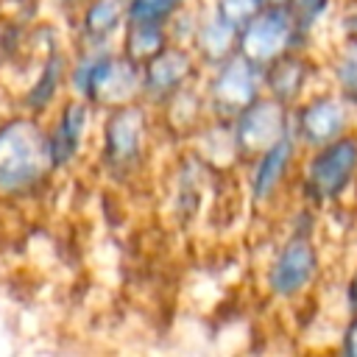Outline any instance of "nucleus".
Listing matches in <instances>:
<instances>
[{
    "label": "nucleus",
    "mask_w": 357,
    "mask_h": 357,
    "mask_svg": "<svg viewBox=\"0 0 357 357\" xmlns=\"http://www.w3.org/2000/svg\"><path fill=\"white\" fill-rule=\"evenodd\" d=\"M262 6H265V0H218L215 11L240 31Z\"/></svg>",
    "instance_id": "obj_20"
},
{
    "label": "nucleus",
    "mask_w": 357,
    "mask_h": 357,
    "mask_svg": "<svg viewBox=\"0 0 357 357\" xmlns=\"http://www.w3.org/2000/svg\"><path fill=\"white\" fill-rule=\"evenodd\" d=\"M298 22L293 17V11L287 8V3H273V6H262L243 28H240V39H237V50L251 59L259 67H268L273 59L284 56L287 50H293V39H296Z\"/></svg>",
    "instance_id": "obj_2"
},
{
    "label": "nucleus",
    "mask_w": 357,
    "mask_h": 357,
    "mask_svg": "<svg viewBox=\"0 0 357 357\" xmlns=\"http://www.w3.org/2000/svg\"><path fill=\"white\" fill-rule=\"evenodd\" d=\"M237 39H240V31L231 22H226L218 11L209 14L195 31V47L212 64H220L223 59H229L237 50Z\"/></svg>",
    "instance_id": "obj_14"
},
{
    "label": "nucleus",
    "mask_w": 357,
    "mask_h": 357,
    "mask_svg": "<svg viewBox=\"0 0 357 357\" xmlns=\"http://www.w3.org/2000/svg\"><path fill=\"white\" fill-rule=\"evenodd\" d=\"M326 3L329 0H287V8L293 11V17H296V22L301 28V25H312L324 14Z\"/></svg>",
    "instance_id": "obj_22"
},
{
    "label": "nucleus",
    "mask_w": 357,
    "mask_h": 357,
    "mask_svg": "<svg viewBox=\"0 0 357 357\" xmlns=\"http://www.w3.org/2000/svg\"><path fill=\"white\" fill-rule=\"evenodd\" d=\"M337 81L346 95L357 98V42H351L337 61Z\"/></svg>",
    "instance_id": "obj_21"
},
{
    "label": "nucleus",
    "mask_w": 357,
    "mask_h": 357,
    "mask_svg": "<svg viewBox=\"0 0 357 357\" xmlns=\"http://www.w3.org/2000/svg\"><path fill=\"white\" fill-rule=\"evenodd\" d=\"M354 170H357V139L343 134L318 148V153L307 167V187L318 201L335 198L354 178Z\"/></svg>",
    "instance_id": "obj_4"
},
{
    "label": "nucleus",
    "mask_w": 357,
    "mask_h": 357,
    "mask_svg": "<svg viewBox=\"0 0 357 357\" xmlns=\"http://www.w3.org/2000/svg\"><path fill=\"white\" fill-rule=\"evenodd\" d=\"M192 75V56L181 45H167L142 64V92L151 98H173Z\"/></svg>",
    "instance_id": "obj_10"
},
{
    "label": "nucleus",
    "mask_w": 357,
    "mask_h": 357,
    "mask_svg": "<svg viewBox=\"0 0 357 357\" xmlns=\"http://www.w3.org/2000/svg\"><path fill=\"white\" fill-rule=\"evenodd\" d=\"M112 53L103 47H95V50H86L78 61H75V67H73V86H75V92H78V98H86L89 100V92H92V86H95V78H98V73L103 70V64H106V59H109Z\"/></svg>",
    "instance_id": "obj_18"
},
{
    "label": "nucleus",
    "mask_w": 357,
    "mask_h": 357,
    "mask_svg": "<svg viewBox=\"0 0 357 357\" xmlns=\"http://www.w3.org/2000/svg\"><path fill=\"white\" fill-rule=\"evenodd\" d=\"M61 70H64V67H61V56L53 53V56L45 61V70H42L39 84H33L31 92H28V98H25L28 109H45V106L53 100L56 86H59V81H61Z\"/></svg>",
    "instance_id": "obj_19"
},
{
    "label": "nucleus",
    "mask_w": 357,
    "mask_h": 357,
    "mask_svg": "<svg viewBox=\"0 0 357 357\" xmlns=\"http://www.w3.org/2000/svg\"><path fill=\"white\" fill-rule=\"evenodd\" d=\"M167 47V25L156 22H126V45L123 53L137 64H145L159 50Z\"/></svg>",
    "instance_id": "obj_16"
},
{
    "label": "nucleus",
    "mask_w": 357,
    "mask_h": 357,
    "mask_svg": "<svg viewBox=\"0 0 357 357\" xmlns=\"http://www.w3.org/2000/svg\"><path fill=\"white\" fill-rule=\"evenodd\" d=\"M293 162V137L290 131L273 142L271 148H265L259 156H257V165H254V176H251V192L257 201H265L268 195L276 192V187L284 181L287 176V167Z\"/></svg>",
    "instance_id": "obj_12"
},
{
    "label": "nucleus",
    "mask_w": 357,
    "mask_h": 357,
    "mask_svg": "<svg viewBox=\"0 0 357 357\" xmlns=\"http://www.w3.org/2000/svg\"><path fill=\"white\" fill-rule=\"evenodd\" d=\"M139 92H142V64H137L126 53L123 56L112 53L95 78L89 100H95L106 109H114V106L131 103Z\"/></svg>",
    "instance_id": "obj_9"
},
{
    "label": "nucleus",
    "mask_w": 357,
    "mask_h": 357,
    "mask_svg": "<svg viewBox=\"0 0 357 357\" xmlns=\"http://www.w3.org/2000/svg\"><path fill=\"white\" fill-rule=\"evenodd\" d=\"M262 81L271 89V95L276 100H282L284 106L293 103L307 81V61L301 56H296L293 50H287L284 56L273 59L268 67H262Z\"/></svg>",
    "instance_id": "obj_13"
},
{
    "label": "nucleus",
    "mask_w": 357,
    "mask_h": 357,
    "mask_svg": "<svg viewBox=\"0 0 357 357\" xmlns=\"http://www.w3.org/2000/svg\"><path fill=\"white\" fill-rule=\"evenodd\" d=\"M343 349L351 354V357H357V318L349 324V329H346V337H343Z\"/></svg>",
    "instance_id": "obj_23"
},
{
    "label": "nucleus",
    "mask_w": 357,
    "mask_h": 357,
    "mask_svg": "<svg viewBox=\"0 0 357 357\" xmlns=\"http://www.w3.org/2000/svg\"><path fill=\"white\" fill-rule=\"evenodd\" d=\"M315 268H318V257H315L310 237L296 234L276 254V259L268 271V287L273 296L290 298L310 284V279L315 276Z\"/></svg>",
    "instance_id": "obj_6"
},
{
    "label": "nucleus",
    "mask_w": 357,
    "mask_h": 357,
    "mask_svg": "<svg viewBox=\"0 0 357 357\" xmlns=\"http://www.w3.org/2000/svg\"><path fill=\"white\" fill-rule=\"evenodd\" d=\"M128 22V0H86L84 8V33L95 45H106V39Z\"/></svg>",
    "instance_id": "obj_15"
},
{
    "label": "nucleus",
    "mask_w": 357,
    "mask_h": 357,
    "mask_svg": "<svg viewBox=\"0 0 357 357\" xmlns=\"http://www.w3.org/2000/svg\"><path fill=\"white\" fill-rule=\"evenodd\" d=\"M273 3H287V0H265V6H273Z\"/></svg>",
    "instance_id": "obj_25"
},
{
    "label": "nucleus",
    "mask_w": 357,
    "mask_h": 357,
    "mask_svg": "<svg viewBox=\"0 0 357 357\" xmlns=\"http://www.w3.org/2000/svg\"><path fill=\"white\" fill-rule=\"evenodd\" d=\"M145 142V112L134 103L114 106L103 128V153L112 165H131Z\"/></svg>",
    "instance_id": "obj_7"
},
{
    "label": "nucleus",
    "mask_w": 357,
    "mask_h": 357,
    "mask_svg": "<svg viewBox=\"0 0 357 357\" xmlns=\"http://www.w3.org/2000/svg\"><path fill=\"white\" fill-rule=\"evenodd\" d=\"M346 293H349V307H351V310H354V315H357V273L351 276V282H349V290H346Z\"/></svg>",
    "instance_id": "obj_24"
},
{
    "label": "nucleus",
    "mask_w": 357,
    "mask_h": 357,
    "mask_svg": "<svg viewBox=\"0 0 357 357\" xmlns=\"http://www.w3.org/2000/svg\"><path fill=\"white\" fill-rule=\"evenodd\" d=\"M86 123H89V112H86V103L84 100L64 103L56 126L47 134L53 167H64V165H70L78 156L81 142H84V134H86Z\"/></svg>",
    "instance_id": "obj_11"
},
{
    "label": "nucleus",
    "mask_w": 357,
    "mask_h": 357,
    "mask_svg": "<svg viewBox=\"0 0 357 357\" xmlns=\"http://www.w3.org/2000/svg\"><path fill=\"white\" fill-rule=\"evenodd\" d=\"M61 3H86V0H61Z\"/></svg>",
    "instance_id": "obj_26"
},
{
    "label": "nucleus",
    "mask_w": 357,
    "mask_h": 357,
    "mask_svg": "<svg viewBox=\"0 0 357 357\" xmlns=\"http://www.w3.org/2000/svg\"><path fill=\"white\" fill-rule=\"evenodd\" d=\"M234 139L240 153H262L273 142H279L287 134V112L284 103L273 95L251 100L237 117H234Z\"/></svg>",
    "instance_id": "obj_5"
},
{
    "label": "nucleus",
    "mask_w": 357,
    "mask_h": 357,
    "mask_svg": "<svg viewBox=\"0 0 357 357\" xmlns=\"http://www.w3.org/2000/svg\"><path fill=\"white\" fill-rule=\"evenodd\" d=\"M184 0H128V22L170 25Z\"/></svg>",
    "instance_id": "obj_17"
},
{
    "label": "nucleus",
    "mask_w": 357,
    "mask_h": 357,
    "mask_svg": "<svg viewBox=\"0 0 357 357\" xmlns=\"http://www.w3.org/2000/svg\"><path fill=\"white\" fill-rule=\"evenodd\" d=\"M53 167L50 139L33 117H14L0 126V190L22 192Z\"/></svg>",
    "instance_id": "obj_1"
},
{
    "label": "nucleus",
    "mask_w": 357,
    "mask_h": 357,
    "mask_svg": "<svg viewBox=\"0 0 357 357\" xmlns=\"http://www.w3.org/2000/svg\"><path fill=\"white\" fill-rule=\"evenodd\" d=\"M262 67L245 59L240 50L215 64V75L209 81V100L218 112L237 117L251 100L259 98Z\"/></svg>",
    "instance_id": "obj_3"
},
{
    "label": "nucleus",
    "mask_w": 357,
    "mask_h": 357,
    "mask_svg": "<svg viewBox=\"0 0 357 357\" xmlns=\"http://www.w3.org/2000/svg\"><path fill=\"white\" fill-rule=\"evenodd\" d=\"M346 126H349V106L332 95H321V98L310 100L296 114V134L312 148H321V145L343 137Z\"/></svg>",
    "instance_id": "obj_8"
}]
</instances>
